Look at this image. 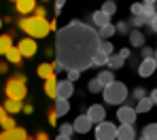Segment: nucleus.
<instances>
[{"mask_svg": "<svg viewBox=\"0 0 157 140\" xmlns=\"http://www.w3.org/2000/svg\"><path fill=\"white\" fill-rule=\"evenodd\" d=\"M36 74H38L40 79H49V77L57 74V72L53 70V64H51V62H43V64L36 68Z\"/></svg>", "mask_w": 157, "mask_h": 140, "instance_id": "412c9836", "label": "nucleus"}, {"mask_svg": "<svg viewBox=\"0 0 157 140\" xmlns=\"http://www.w3.org/2000/svg\"><path fill=\"white\" fill-rule=\"evenodd\" d=\"M36 138H38V140H47V138H49V136H47L45 132H40V134H36Z\"/></svg>", "mask_w": 157, "mask_h": 140, "instance_id": "3c124183", "label": "nucleus"}, {"mask_svg": "<svg viewBox=\"0 0 157 140\" xmlns=\"http://www.w3.org/2000/svg\"><path fill=\"white\" fill-rule=\"evenodd\" d=\"M66 2H68V0H53V4H55V15H53V17H57V15L62 13V9H64Z\"/></svg>", "mask_w": 157, "mask_h": 140, "instance_id": "a19ab883", "label": "nucleus"}, {"mask_svg": "<svg viewBox=\"0 0 157 140\" xmlns=\"http://www.w3.org/2000/svg\"><path fill=\"white\" fill-rule=\"evenodd\" d=\"M47 119H49V123H51V125H55V123H57V115H55L53 111H49V117H47Z\"/></svg>", "mask_w": 157, "mask_h": 140, "instance_id": "de8ad7c7", "label": "nucleus"}, {"mask_svg": "<svg viewBox=\"0 0 157 140\" xmlns=\"http://www.w3.org/2000/svg\"><path fill=\"white\" fill-rule=\"evenodd\" d=\"M2 106H4V111L9 112V115H17V112H21V106H24V100H15V98H6Z\"/></svg>", "mask_w": 157, "mask_h": 140, "instance_id": "a211bd4d", "label": "nucleus"}, {"mask_svg": "<svg viewBox=\"0 0 157 140\" xmlns=\"http://www.w3.org/2000/svg\"><path fill=\"white\" fill-rule=\"evenodd\" d=\"M128 38H130V45L136 47V49H140L142 45H147V38H144V34L140 32V28L130 30V32H128Z\"/></svg>", "mask_w": 157, "mask_h": 140, "instance_id": "dca6fc26", "label": "nucleus"}, {"mask_svg": "<svg viewBox=\"0 0 157 140\" xmlns=\"http://www.w3.org/2000/svg\"><path fill=\"white\" fill-rule=\"evenodd\" d=\"M142 2H144V4H155L157 0H142Z\"/></svg>", "mask_w": 157, "mask_h": 140, "instance_id": "864d4df0", "label": "nucleus"}, {"mask_svg": "<svg viewBox=\"0 0 157 140\" xmlns=\"http://www.w3.org/2000/svg\"><path fill=\"white\" fill-rule=\"evenodd\" d=\"M96 127H94V134H96V138L98 140H115L117 138V125L115 123H110V121H98V123H94Z\"/></svg>", "mask_w": 157, "mask_h": 140, "instance_id": "39448f33", "label": "nucleus"}, {"mask_svg": "<svg viewBox=\"0 0 157 140\" xmlns=\"http://www.w3.org/2000/svg\"><path fill=\"white\" fill-rule=\"evenodd\" d=\"M66 74H68V79H70L72 83L81 79V70H77V68H68V70H66Z\"/></svg>", "mask_w": 157, "mask_h": 140, "instance_id": "e433bc0d", "label": "nucleus"}, {"mask_svg": "<svg viewBox=\"0 0 157 140\" xmlns=\"http://www.w3.org/2000/svg\"><path fill=\"white\" fill-rule=\"evenodd\" d=\"M102 89H104V87H102V83L98 81V77L91 79V81L87 83V91H89V93H102Z\"/></svg>", "mask_w": 157, "mask_h": 140, "instance_id": "7c9ffc66", "label": "nucleus"}, {"mask_svg": "<svg viewBox=\"0 0 157 140\" xmlns=\"http://www.w3.org/2000/svg\"><path fill=\"white\" fill-rule=\"evenodd\" d=\"M117 138L119 140H134L136 138V127L134 123H121L117 127Z\"/></svg>", "mask_w": 157, "mask_h": 140, "instance_id": "2eb2a0df", "label": "nucleus"}, {"mask_svg": "<svg viewBox=\"0 0 157 140\" xmlns=\"http://www.w3.org/2000/svg\"><path fill=\"white\" fill-rule=\"evenodd\" d=\"M98 81L102 83V87L110 85L113 81H115V74H113V70H110V68H108V70H104V68H102V70L98 72Z\"/></svg>", "mask_w": 157, "mask_h": 140, "instance_id": "a878e982", "label": "nucleus"}, {"mask_svg": "<svg viewBox=\"0 0 157 140\" xmlns=\"http://www.w3.org/2000/svg\"><path fill=\"white\" fill-rule=\"evenodd\" d=\"M130 13L132 15H142L144 13V2H134L130 6Z\"/></svg>", "mask_w": 157, "mask_h": 140, "instance_id": "f704fd0d", "label": "nucleus"}, {"mask_svg": "<svg viewBox=\"0 0 157 140\" xmlns=\"http://www.w3.org/2000/svg\"><path fill=\"white\" fill-rule=\"evenodd\" d=\"M13 125H17L15 119H13V115H6V117L0 121V127H2V130H9V127H13Z\"/></svg>", "mask_w": 157, "mask_h": 140, "instance_id": "473e14b6", "label": "nucleus"}, {"mask_svg": "<svg viewBox=\"0 0 157 140\" xmlns=\"http://www.w3.org/2000/svg\"><path fill=\"white\" fill-rule=\"evenodd\" d=\"M11 2H15V0H11Z\"/></svg>", "mask_w": 157, "mask_h": 140, "instance_id": "13d9d810", "label": "nucleus"}, {"mask_svg": "<svg viewBox=\"0 0 157 140\" xmlns=\"http://www.w3.org/2000/svg\"><path fill=\"white\" fill-rule=\"evenodd\" d=\"M136 70H138V74L142 79H149L151 74H155V70H157V59L155 57H140Z\"/></svg>", "mask_w": 157, "mask_h": 140, "instance_id": "423d86ee", "label": "nucleus"}, {"mask_svg": "<svg viewBox=\"0 0 157 140\" xmlns=\"http://www.w3.org/2000/svg\"><path fill=\"white\" fill-rule=\"evenodd\" d=\"M106 62H108V55L102 53V51H96L94 57H91V68H104Z\"/></svg>", "mask_w": 157, "mask_h": 140, "instance_id": "393cba45", "label": "nucleus"}, {"mask_svg": "<svg viewBox=\"0 0 157 140\" xmlns=\"http://www.w3.org/2000/svg\"><path fill=\"white\" fill-rule=\"evenodd\" d=\"M4 93L6 98H15V100H24L28 96V85H26V77L24 74H17L13 79H9L4 85Z\"/></svg>", "mask_w": 157, "mask_h": 140, "instance_id": "20e7f679", "label": "nucleus"}, {"mask_svg": "<svg viewBox=\"0 0 157 140\" xmlns=\"http://www.w3.org/2000/svg\"><path fill=\"white\" fill-rule=\"evenodd\" d=\"M98 30L87 21H78L72 19L68 21L64 28L55 32V59L68 70V68H77V70H89L91 68V57L98 51Z\"/></svg>", "mask_w": 157, "mask_h": 140, "instance_id": "f257e3e1", "label": "nucleus"}, {"mask_svg": "<svg viewBox=\"0 0 157 140\" xmlns=\"http://www.w3.org/2000/svg\"><path fill=\"white\" fill-rule=\"evenodd\" d=\"M155 13H157V2H155V4H144V13H142V15H144L147 19L153 17Z\"/></svg>", "mask_w": 157, "mask_h": 140, "instance_id": "c9c22d12", "label": "nucleus"}, {"mask_svg": "<svg viewBox=\"0 0 157 140\" xmlns=\"http://www.w3.org/2000/svg\"><path fill=\"white\" fill-rule=\"evenodd\" d=\"M155 59H157V49H155Z\"/></svg>", "mask_w": 157, "mask_h": 140, "instance_id": "5fc2aeb1", "label": "nucleus"}, {"mask_svg": "<svg viewBox=\"0 0 157 140\" xmlns=\"http://www.w3.org/2000/svg\"><path fill=\"white\" fill-rule=\"evenodd\" d=\"M51 64H53V70H55V72H62V70H66V68H64V66H62L57 59H55V62H51Z\"/></svg>", "mask_w": 157, "mask_h": 140, "instance_id": "49530a36", "label": "nucleus"}, {"mask_svg": "<svg viewBox=\"0 0 157 140\" xmlns=\"http://www.w3.org/2000/svg\"><path fill=\"white\" fill-rule=\"evenodd\" d=\"M72 127H75L77 134H87L89 130H94V123H91V119L87 115H78L75 119V123H72Z\"/></svg>", "mask_w": 157, "mask_h": 140, "instance_id": "9b49d317", "label": "nucleus"}, {"mask_svg": "<svg viewBox=\"0 0 157 140\" xmlns=\"http://www.w3.org/2000/svg\"><path fill=\"white\" fill-rule=\"evenodd\" d=\"M142 140H157V123H147L140 132Z\"/></svg>", "mask_w": 157, "mask_h": 140, "instance_id": "4be33fe9", "label": "nucleus"}, {"mask_svg": "<svg viewBox=\"0 0 157 140\" xmlns=\"http://www.w3.org/2000/svg\"><path fill=\"white\" fill-rule=\"evenodd\" d=\"M102 98H104L106 104H113V106H119V104H123V102L130 98L128 85L121 83V81H113L110 85H106L104 89H102Z\"/></svg>", "mask_w": 157, "mask_h": 140, "instance_id": "7ed1b4c3", "label": "nucleus"}, {"mask_svg": "<svg viewBox=\"0 0 157 140\" xmlns=\"http://www.w3.org/2000/svg\"><path fill=\"white\" fill-rule=\"evenodd\" d=\"M15 6L19 15H30L36 6V0H15Z\"/></svg>", "mask_w": 157, "mask_h": 140, "instance_id": "6ab92c4d", "label": "nucleus"}, {"mask_svg": "<svg viewBox=\"0 0 157 140\" xmlns=\"http://www.w3.org/2000/svg\"><path fill=\"white\" fill-rule=\"evenodd\" d=\"M72 134H75V127H72L70 123H62V125H59L57 140H68V138H72Z\"/></svg>", "mask_w": 157, "mask_h": 140, "instance_id": "bb28decb", "label": "nucleus"}, {"mask_svg": "<svg viewBox=\"0 0 157 140\" xmlns=\"http://www.w3.org/2000/svg\"><path fill=\"white\" fill-rule=\"evenodd\" d=\"M32 15H36V17H47V9H45V6H34Z\"/></svg>", "mask_w": 157, "mask_h": 140, "instance_id": "79ce46f5", "label": "nucleus"}, {"mask_svg": "<svg viewBox=\"0 0 157 140\" xmlns=\"http://www.w3.org/2000/svg\"><path fill=\"white\" fill-rule=\"evenodd\" d=\"M136 117H138V112L132 104H119V108H117V121L119 123H136Z\"/></svg>", "mask_w": 157, "mask_h": 140, "instance_id": "0eeeda50", "label": "nucleus"}, {"mask_svg": "<svg viewBox=\"0 0 157 140\" xmlns=\"http://www.w3.org/2000/svg\"><path fill=\"white\" fill-rule=\"evenodd\" d=\"M117 53L123 57V59H130V55H132V51L128 49V47H123V49H121V51H117Z\"/></svg>", "mask_w": 157, "mask_h": 140, "instance_id": "37998d69", "label": "nucleus"}, {"mask_svg": "<svg viewBox=\"0 0 157 140\" xmlns=\"http://www.w3.org/2000/svg\"><path fill=\"white\" fill-rule=\"evenodd\" d=\"M140 57H155V49L142 45V47H140Z\"/></svg>", "mask_w": 157, "mask_h": 140, "instance_id": "4c0bfd02", "label": "nucleus"}, {"mask_svg": "<svg viewBox=\"0 0 157 140\" xmlns=\"http://www.w3.org/2000/svg\"><path fill=\"white\" fill-rule=\"evenodd\" d=\"M53 112L57 115V119L68 115L70 112V100L68 98H53Z\"/></svg>", "mask_w": 157, "mask_h": 140, "instance_id": "ddd939ff", "label": "nucleus"}, {"mask_svg": "<svg viewBox=\"0 0 157 140\" xmlns=\"http://www.w3.org/2000/svg\"><path fill=\"white\" fill-rule=\"evenodd\" d=\"M6 115H9V112L4 111V106H2V104H0V121H2V119H4V117H6Z\"/></svg>", "mask_w": 157, "mask_h": 140, "instance_id": "8fccbe9b", "label": "nucleus"}, {"mask_svg": "<svg viewBox=\"0 0 157 140\" xmlns=\"http://www.w3.org/2000/svg\"><path fill=\"white\" fill-rule=\"evenodd\" d=\"M17 49H19V53H21L24 57H34V55H36V51H38L36 38H32V36L21 38V40L17 43Z\"/></svg>", "mask_w": 157, "mask_h": 140, "instance_id": "6e6552de", "label": "nucleus"}, {"mask_svg": "<svg viewBox=\"0 0 157 140\" xmlns=\"http://www.w3.org/2000/svg\"><path fill=\"white\" fill-rule=\"evenodd\" d=\"M100 9L104 11L106 15H110V17H113V15L117 13V4H115V0H104V4H102Z\"/></svg>", "mask_w": 157, "mask_h": 140, "instance_id": "2f4dec72", "label": "nucleus"}, {"mask_svg": "<svg viewBox=\"0 0 157 140\" xmlns=\"http://www.w3.org/2000/svg\"><path fill=\"white\" fill-rule=\"evenodd\" d=\"M40 2H47V0H40Z\"/></svg>", "mask_w": 157, "mask_h": 140, "instance_id": "4d7b16f0", "label": "nucleus"}, {"mask_svg": "<svg viewBox=\"0 0 157 140\" xmlns=\"http://www.w3.org/2000/svg\"><path fill=\"white\" fill-rule=\"evenodd\" d=\"M142 96H147V89H144V87H134V89H132V93H130L132 100H140Z\"/></svg>", "mask_w": 157, "mask_h": 140, "instance_id": "72a5a7b5", "label": "nucleus"}, {"mask_svg": "<svg viewBox=\"0 0 157 140\" xmlns=\"http://www.w3.org/2000/svg\"><path fill=\"white\" fill-rule=\"evenodd\" d=\"M9 66H11L9 62H0V74H6L9 72Z\"/></svg>", "mask_w": 157, "mask_h": 140, "instance_id": "c03bdc74", "label": "nucleus"}, {"mask_svg": "<svg viewBox=\"0 0 157 140\" xmlns=\"http://www.w3.org/2000/svg\"><path fill=\"white\" fill-rule=\"evenodd\" d=\"M21 112H26V115H32V112H34V106H32V104H24V106H21Z\"/></svg>", "mask_w": 157, "mask_h": 140, "instance_id": "a18cd8bd", "label": "nucleus"}, {"mask_svg": "<svg viewBox=\"0 0 157 140\" xmlns=\"http://www.w3.org/2000/svg\"><path fill=\"white\" fill-rule=\"evenodd\" d=\"M110 21V15H106L102 9H98V11H94L89 17H87V24H91V26H96V28H100V26H104Z\"/></svg>", "mask_w": 157, "mask_h": 140, "instance_id": "4468645a", "label": "nucleus"}, {"mask_svg": "<svg viewBox=\"0 0 157 140\" xmlns=\"http://www.w3.org/2000/svg\"><path fill=\"white\" fill-rule=\"evenodd\" d=\"M113 34H117V30H115V26H113L110 21L98 28V36H100V38H110Z\"/></svg>", "mask_w": 157, "mask_h": 140, "instance_id": "cd10ccee", "label": "nucleus"}, {"mask_svg": "<svg viewBox=\"0 0 157 140\" xmlns=\"http://www.w3.org/2000/svg\"><path fill=\"white\" fill-rule=\"evenodd\" d=\"M85 115L91 119V123H98V121L106 119V108H104V104H91V106L85 111Z\"/></svg>", "mask_w": 157, "mask_h": 140, "instance_id": "f8f14e48", "label": "nucleus"}, {"mask_svg": "<svg viewBox=\"0 0 157 140\" xmlns=\"http://www.w3.org/2000/svg\"><path fill=\"white\" fill-rule=\"evenodd\" d=\"M19 30H24L28 36H32V38H45V36H49V21H47V17H36V15H21V19H19Z\"/></svg>", "mask_w": 157, "mask_h": 140, "instance_id": "f03ea898", "label": "nucleus"}, {"mask_svg": "<svg viewBox=\"0 0 157 140\" xmlns=\"http://www.w3.org/2000/svg\"><path fill=\"white\" fill-rule=\"evenodd\" d=\"M115 30H117L119 34H128V32H130V24H128V21H119V24L115 26Z\"/></svg>", "mask_w": 157, "mask_h": 140, "instance_id": "ea45409f", "label": "nucleus"}, {"mask_svg": "<svg viewBox=\"0 0 157 140\" xmlns=\"http://www.w3.org/2000/svg\"><path fill=\"white\" fill-rule=\"evenodd\" d=\"M0 28H2V19H0Z\"/></svg>", "mask_w": 157, "mask_h": 140, "instance_id": "6e6d98bb", "label": "nucleus"}, {"mask_svg": "<svg viewBox=\"0 0 157 140\" xmlns=\"http://www.w3.org/2000/svg\"><path fill=\"white\" fill-rule=\"evenodd\" d=\"M4 57H6V62L9 64H15V66H21L24 62V55L19 53V49H17V45H11L9 49H6V53H4Z\"/></svg>", "mask_w": 157, "mask_h": 140, "instance_id": "f3484780", "label": "nucleus"}, {"mask_svg": "<svg viewBox=\"0 0 157 140\" xmlns=\"http://www.w3.org/2000/svg\"><path fill=\"white\" fill-rule=\"evenodd\" d=\"M147 26H149V30H151L153 34H157V13L153 15V17H149V19H147Z\"/></svg>", "mask_w": 157, "mask_h": 140, "instance_id": "58836bf2", "label": "nucleus"}, {"mask_svg": "<svg viewBox=\"0 0 157 140\" xmlns=\"http://www.w3.org/2000/svg\"><path fill=\"white\" fill-rule=\"evenodd\" d=\"M70 96H75V83H72L70 79H62V81H57L55 98H68V100H70Z\"/></svg>", "mask_w": 157, "mask_h": 140, "instance_id": "9d476101", "label": "nucleus"}, {"mask_svg": "<svg viewBox=\"0 0 157 140\" xmlns=\"http://www.w3.org/2000/svg\"><path fill=\"white\" fill-rule=\"evenodd\" d=\"M149 98H151V102H153V104H157V87L149 93Z\"/></svg>", "mask_w": 157, "mask_h": 140, "instance_id": "09e8293b", "label": "nucleus"}, {"mask_svg": "<svg viewBox=\"0 0 157 140\" xmlns=\"http://www.w3.org/2000/svg\"><path fill=\"white\" fill-rule=\"evenodd\" d=\"M11 45H13V34H0V55H4Z\"/></svg>", "mask_w": 157, "mask_h": 140, "instance_id": "c85d7f7f", "label": "nucleus"}, {"mask_svg": "<svg viewBox=\"0 0 157 140\" xmlns=\"http://www.w3.org/2000/svg\"><path fill=\"white\" fill-rule=\"evenodd\" d=\"M26 138H30V136H28L26 130L19 127V125H13L9 130H2L0 132V140H26Z\"/></svg>", "mask_w": 157, "mask_h": 140, "instance_id": "1a4fd4ad", "label": "nucleus"}, {"mask_svg": "<svg viewBox=\"0 0 157 140\" xmlns=\"http://www.w3.org/2000/svg\"><path fill=\"white\" fill-rule=\"evenodd\" d=\"M45 53H47V55H53V53H55V49H53V47H47V49H45Z\"/></svg>", "mask_w": 157, "mask_h": 140, "instance_id": "603ef678", "label": "nucleus"}, {"mask_svg": "<svg viewBox=\"0 0 157 140\" xmlns=\"http://www.w3.org/2000/svg\"><path fill=\"white\" fill-rule=\"evenodd\" d=\"M128 24H130V28H144L147 26V17L144 15H132V19Z\"/></svg>", "mask_w": 157, "mask_h": 140, "instance_id": "c756f323", "label": "nucleus"}, {"mask_svg": "<svg viewBox=\"0 0 157 140\" xmlns=\"http://www.w3.org/2000/svg\"><path fill=\"white\" fill-rule=\"evenodd\" d=\"M55 87H57V74L45 79V93H47V98H55Z\"/></svg>", "mask_w": 157, "mask_h": 140, "instance_id": "b1692460", "label": "nucleus"}, {"mask_svg": "<svg viewBox=\"0 0 157 140\" xmlns=\"http://www.w3.org/2000/svg\"><path fill=\"white\" fill-rule=\"evenodd\" d=\"M123 64H125V59L119 55V53H115V51L108 55V62H106V66L110 70H119V68H123Z\"/></svg>", "mask_w": 157, "mask_h": 140, "instance_id": "5701e85b", "label": "nucleus"}, {"mask_svg": "<svg viewBox=\"0 0 157 140\" xmlns=\"http://www.w3.org/2000/svg\"><path fill=\"white\" fill-rule=\"evenodd\" d=\"M153 106H155V104L151 102V98H149V96H142L140 100H136V106H134V108H136L138 115H142V112H149Z\"/></svg>", "mask_w": 157, "mask_h": 140, "instance_id": "aec40b11", "label": "nucleus"}]
</instances>
